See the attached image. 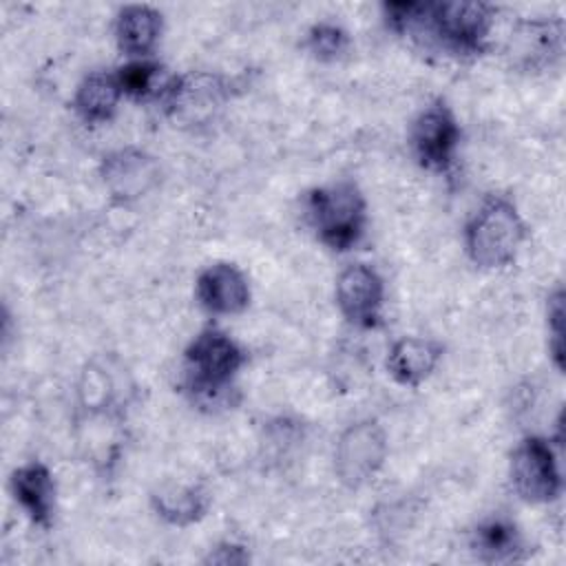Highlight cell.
Returning a JSON list of instances; mask_svg holds the SVG:
<instances>
[{
    "instance_id": "6da1fadb",
    "label": "cell",
    "mask_w": 566,
    "mask_h": 566,
    "mask_svg": "<svg viewBox=\"0 0 566 566\" xmlns=\"http://www.w3.org/2000/svg\"><path fill=\"white\" fill-rule=\"evenodd\" d=\"M243 349L219 329H203L186 349V387L199 407H228Z\"/></svg>"
},
{
    "instance_id": "7a4b0ae2",
    "label": "cell",
    "mask_w": 566,
    "mask_h": 566,
    "mask_svg": "<svg viewBox=\"0 0 566 566\" xmlns=\"http://www.w3.org/2000/svg\"><path fill=\"white\" fill-rule=\"evenodd\" d=\"M526 228L509 199L491 197L471 217L464 230V243L471 261L480 268L509 265L522 241Z\"/></svg>"
},
{
    "instance_id": "3957f363",
    "label": "cell",
    "mask_w": 566,
    "mask_h": 566,
    "mask_svg": "<svg viewBox=\"0 0 566 566\" xmlns=\"http://www.w3.org/2000/svg\"><path fill=\"white\" fill-rule=\"evenodd\" d=\"M307 221L332 250H349L365 230V199L352 181L316 188L307 197Z\"/></svg>"
},
{
    "instance_id": "277c9868",
    "label": "cell",
    "mask_w": 566,
    "mask_h": 566,
    "mask_svg": "<svg viewBox=\"0 0 566 566\" xmlns=\"http://www.w3.org/2000/svg\"><path fill=\"white\" fill-rule=\"evenodd\" d=\"M385 455L387 438L382 427L376 420H360L340 433L334 451V469L345 486L358 489L378 473Z\"/></svg>"
},
{
    "instance_id": "5b68a950",
    "label": "cell",
    "mask_w": 566,
    "mask_h": 566,
    "mask_svg": "<svg viewBox=\"0 0 566 566\" xmlns=\"http://www.w3.org/2000/svg\"><path fill=\"white\" fill-rule=\"evenodd\" d=\"M511 482L517 495L533 504H544L559 495L562 478L546 440L526 438L517 444L511 458Z\"/></svg>"
},
{
    "instance_id": "8992f818",
    "label": "cell",
    "mask_w": 566,
    "mask_h": 566,
    "mask_svg": "<svg viewBox=\"0 0 566 566\" xmlns=\"http://www.w3.org/2000/svg\"><path fill=\"white\" fill-rule=\"evenodd\" d=\"M460 142V128L453 113L442 104L427 106L413 122L411 146L418 161L429 170H447Z\"/></svg>"
},
{
    "instance_id": "52a82bcc",
    "label": "cell",
    "mask_w": 566,
    "mask_h": 566,
    "mask_svg": "<svg viewBox=\"0 0 566 566\" xmlns=\"http://www.w3.org/2000/svg\"><path fill=\"white\" fill-rule=\"evenodd\" d=\"M382 298L385 285L374 268L354 263L340 272L336 281V305L352 325L376 327L380 323Z\"/></svg>"
},
{
    "instance_id": "ba28073f",
    "label": "cell",
    "mask_w": 566,
    "mask_h": 566,
    "mask_svg": "<svg viewBox=\"0 0 566 566\" xmlns=\"http://www.w3.org/2000/svg\"><path fill=\"white\" fill-rule=\"evenodd\" d=\"M102 181L113 199L128 203L148 195L159 184V164L137 148H122L104 157Z\"/></svg>"
},
{
    "instance_id": "9c48e42d",
    "label": "cell",
    "mask_w": 566,
    "mask_h": 566,
    "mask_svg": "<svg viewBox=\"0 0 566 566\" xmlns=\"http://www.w3.org/2000/svg\"><path fill=\"white\" fill-rule=\"evenodd\" d=\"M226 86L217 75L192 73L175 77L164 91V104L175 122L181 124H203L221 106L226 97Z\"/></svg>"
},
{
    "instance_id": "30bf717a",
    "label": "cell",
    "mask_w": 566,
    "mask_h": 566,
    "mask_svg": "<svg viewBox=\"0 0 566 566\" xmlns=\"http://www.w3.org/2000/svg\"><path fill=\"white\" fill-rule=\"evenodd\" d=\"M197 296L212 314H239L250 303V287L245 276L230 263H214L197 279Z\"/></svg>"
},
{
    "instance_id": "8fae6325",
    "label": "cell",
    "mask_w": 566,
    "mask_h": 566,
    "mask_svg": "<svg viewBox=\"0 0 566 566\" xmlns=\"http://www.w3.org/2000/svg\"><path fill=\"white\" fill-rule=\"evenodd\" d=\"M11 491L33 524L42 528L51 526L55 509V482L44 464L31 462L15 469L11 475Z\"/></svg>"
},
{
    "instance_id": "7c38bea8",
    "label": "cell",
    "mask_w": 566,
    "mask_h": 566,
    "mask_svg": "<svg viewBox=\"0 0 566 566\" xmlns=\"http://www.w3.org/2000/svg\"><path fill=\"white\" fill-rule=\"evenodd\" d=\"M442 347L429 338L405 336L389 349L387 369L391 378L407 387H418L422 380L431 376L436 365L440 363Z\"/></svg>"
},
{
    "instance_id": "4fadbf2b",
    "label": "cell",
    "mask_w": 566,
    "mask_h": 566,
    "mask_svg": "<svg viewBox=\"0 0 566 566\" xmlns=\"http://www.w3.org/2000/svg\"><path fill=\"white\" fill-rule=\"evenodd\" d=\"M161 33V13L146 4L124 7L115 22L117 46L128 55H146L153 51Z\"/></svg>"
},
{
    "instance_id": "5bb4252c",
    "label": "cell",
    "mask_w": 566,
    "mask_h": 566,
    "mask_svg": "<svg viewBox=\"0 0 566 566\" xmlns=\"http://www.w3.org/2000/svg\"><path fill=\"white\" fill-rule=\"evenodd\" d=\"M150 500L157 515L175 526H188L197 522L208 509V493L199 484L168 482L161 484Z\"/></svg>"
},
{
    "instance_id": "9a60e30c",
    "label": "cell",
    "mask_w": 566,
    "mask_h": 566,
    "mask_svg": "<svg viewBox=\"0 0 566 566\" xmlns=\"http://www.w3.org/2000/svg\"><path fill=\"white\" fill-rule=\"evenodd\" d=\"M119 97L122 88L115 75L91 73L80 82L73 97V106L86 124H102L113 117Z\"/></svg>"
},
{
    "instance_id": "2e32d148",
    "label": "cell",
    "mask_w": 566,
    "mask_h": 566,
    "mask_svg": "<svg viewBox=\"0 0 566 566\" xmlns=\"http://www.w3.org/2000/svg\"><path fill=\"white\" fill-rule=\"evenodd\" d=\"M473 551L482 562L504 564L524 557V544L517 528L504 520H489L478 526L473 537Z\"/></svg>"
},
{
    "instance_id": "e0dca14e",
    "label": "cell",
    "mask_w": 566,
    "mask_h": 566,
    "mask_svg": "<svg viewBox=\"0 0 566 566\" xmlns=\"http://www.w3.org/2000/svg\"><path fill=\"white\" fill-rule=\"evenodd\" d=\"M159 73H161V66L139 60V62H130V64L122 66L115 73V77L122 88V95H128L133 99H146L157 93L164 95L168 82L159 84Z\"/></svg>"
},
{
    "instance_id": "ac0fdd59",
    "label": "cell",
    "mask_w": 566,
    "mask_h": 566,
    "mask_svg": "<svg viewBox=\"0 0 566 566\" xmlns=\"http://www.w3.org/2000/svg\"><path fill=\"white\" fill-rule=\"evenodd\" d=\"M520 51L531 64L537 60H551L562 51V24L559 22H528L522 27Z\"/></svg>"
},
{
    "instance_id": "d6986e66",
    "label": "cell",
    "mask_w": 566,
    "mask_h": 566,
    "mask_svg": "<svg viewBox=\"0 0 566 566\" xmlns=\"http://www.w3.org/2000/svg\"><path fill=\"white\" fill-rule=\"evenodd\" d=\"M347 44H349L347 33L336 24L323 22V24L312 27V31L307 33L310 53L323 62L338 60L347 51Z\"/></svg>"
},
{
    "instance_id": "ffe728a7",
    "label": "cell",
    "mask_w": 566,
    "mask_h": 566,
    "mask_svg": "<svg viewBox=\"0 0 566 566\" xmlns=\"http://www.w3.org/2000/svg\"><path fill=\"white\" fill-rule=\"evenodd\" d=\"M562 316H564V305H562V292L557 290V294L548 303V325H551V352H553V358H555L559 369L564 365V354H562L564 352Z\"/></svg>"
},
{
    "instance_id": "44dd1931",
    "label": "cell",
    "mask_w": 566,
    "mask_h": 566,
    "mask_svg": "<svg viewBox=\"0 0 566 566\" xmlns=\"http://www.w3.org/2000/svg\"><path fill=\"white\" fill-rule=\"evenodd\" d=\"M248 559L250 557H248V553L241 546L223 544L214 553H210L206 562H212V564H245Z\"/></svg>"
}]
</instances>
